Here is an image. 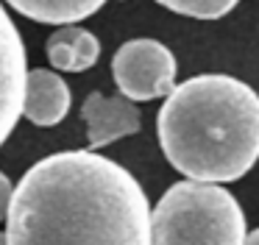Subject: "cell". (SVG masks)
I'll return each mask as SVG.
<instances>
[{
  "mask_svg": "<svg viewBox=\"0 0 259 245\" xmlns=\"http://www.w3.org/2000/svg\"><path fill=\"white\" fill-rule=\"evenodd\" d=\"M9 245H153V212L140 181L92 150L36 161L12 195Z\"/></svg>",
  "mask_w": 259,
  "mask_h": 245,
  "instance_id": "1",
  "label": "cell"
},
{
  "mask_svg": "<svg viewBox=\"0 0 259 245\" xmlns=\"http://www.w3.org/2000/svg\"><path fill=\"white\" fill-rule=\"evenodd\" d=\"M167 161L195 181H237L259 159V95L231 75H195L156 114Z\"/></svg>",
  "mask_w": 259,
  "mask_h": 245,
  "instance_id": "2",
  "label": "cell"
},
{
  "mask_svg": "<svg viewBox=\"0 0 259 245\" xmlns=\"http://www.w3.org/2000/svg\"><path fill=\"white\" fill-rule=\"evenodd\" d=\"M245 215L229 189L179 181L153 209V245H242Z\"/></svg>",
  "mask_w": 259,
  "mask_h": 245,
  "instance_id": "3",
  "label": "cell"
},
{
  "mask_svg": "<svg viewBox=\"0 0 259 245\" xmlns=\"http://www.w3.org/2000/svg\"><path fill=\"white\" fill-rule=\"evenodd\" d=\"M112 75L131 100L167 98L176 89V56L156 39H131L114 53Z\"/></svg>",
  "mask_w": 259,
  "mask_h": 245,
  "instance_id": "4",
  "label": "cell"
},
{
  "mask_svg": "<svg viewBox=\"0 0 259 245\" xmlns=\"http://www.w3.org/2000/svg\"><path fill=\"white\" fill-rule=\"evenodd\" d=\"M25 45L14 20L0 3V145L17 128L25 103V78H28Z\"/></svg>",
  "mask_w": 259,
  "mask_h": 245,
  "instance_id": "5",
  "label": "cell"
},
{
  "mask_svg": "<svg viewBox=\"0 0 259 245\" xmlns=\"http://www.w3.org/2000/svg\"><path fill=\"white\" fill-rule=\"evenodd\" d=\"M81 117L87 123V139L90 148H106L123 137L140 131L142 117L131 98H106L101 92H92L81 106Z\"/></svg>",
  "mask_w": 259,
  "mask_h": 245,
  "instance_id": "6",
  "label": "cell"
},
{
  "mask_svg": "<svg viewBox=\"0 0 259 245\" xmlns=\"http://www.w3.org/2000/svg\"><path fill=\"white\" fill-rule=\"evenodd\" d=\"M70 111V87L53 70H31L25 78L23 114L34 126L51 128L62 123Z\"/></svg>",
  "mask_w": 259,
  "mask_h": 245,
  "instance_id": "7",
  "label": "cell"
},
{
  "mask_svg": "<svg viewBox=\"0 0 259 245\" xmlns=\"http://www.w3.org/2000/svg\"><path fill=\"white\" fill-rule=\"evenodd\" d=\"M48 59L56 70L62 72H84L95 67L98 56H101V42L95 33L78 25H59L48 36Z\"/></svg>",
  "mask_w": 259,
  "mask_h": 245,
  "instance_id": "8",
  "label": "cell"
},
{
  "mask_svg": "<svg viewBox=\"0 0 259 245\" xmlns=\"http://www.w3.org/2000/svg\"><path fill=\"white\" fill-rule=\"evenodd\" d=\"M23 17L45 25H75L92 17L106 0H6Z\"/></svg>",
  "mask_w": 259,
  "mask_h": 245,
  "instance_id": "9",
  "label": "cell"
},
{
  "mask_svg": "<svg viewBox=\"0 0 259 245\" xmlns=\"http://www.w3.org/2000/svg\"><path fill=\"white\" fill-rule=\"evenodd\" d=\"M159 6L176 11L184 17H195V20H218V17L229 14L240 0H156Z\"/></svg>",
  "mask_w": 259,
  "mask_h": 245,
  "instance_id": "10",
  "label": "cell"
},
{
  "mask_svg": "<svg viewBox=\"0 0 259 245\" xmlns=\"http://www.w3.org/2000/svg\"><path fill=\"white\" fill-rule=\"evenodd\" d=\"M12 195H14V187L9 181L6 173H0V220L9 217V206H12Z\"/></svg>",
  "mask_w": 259,
  "mask_h": 245,
  "instance_id": "11",
  "label": "cell"
},
{
  "mask_svg": "<svg viewBox=\"0 0 259 245\" xmlns=\"http://www.w3.org/2000/svg\"><path fill=\"white\" fill-rule=\"evenodd\" d=\"M242 245H259V228H253L251 234H245V242Z\"/></svg>",
  "mask_w": 259,
  "mask_h": 245,
  "instance_id": "12",
  "label": "cell"
},
{
  "mask_svg": "<svg viewBox=\"0 0 259 245\" xmlns=\"http://www.w3.org/2000/svg\"><path fill=\"white\" fill-rule=\"evenodd\" d=\"M0 245H9V234H3V231H0Z\"/></svg>",
  "mask_w": 259,
  "mask_h": 245,
  "instance_id": "13",
  "label": "cell"
}]
</instances>
